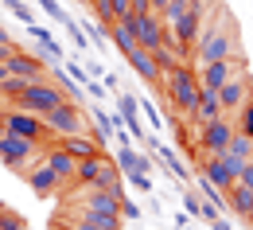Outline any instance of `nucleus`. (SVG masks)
I'll list each match as a JSON object with an SVG mask.
<instances>
[{
  "label": "nucleus",
  "mask_w": 253,
  "mask_h": 230,
  "mask_svg": "<svg viewBox=\"0 0 253 230\" xmlns=\"http://www.w3.org/2000/svg\"><path fill=\"white\" fill-rule=\"evenodd\" d=\"M43 148H47V144H39V140H32V137L4 133V137H0V164L24 176V172H28L39 156H43Z\"/></svg>",
  "instance_id": "obj_1"
},
{
  "label": "nucleus",
  "mask_w": 253,
  "mask_h": 230,
  "mask_svg": "<svg viewBox=\"0 0 253 230\" xmlns=\"http://www.w3.org/2000/svg\"><path fill=\"white\" fill-rule=\"evenodd\" d=\"M43 125L51 129V137H55V140L74 137V133H86V105L63 98L55 109H47V113H43Z\"/></svg>",
  "instance_id": "obj_2"
},
{
  "label": "nucleus",
  "mask_w": 253,
  "mask_h": 230,
  "mask_svg": "<svg viewBox=\"0 0 253 230\" xmlns=\"http://www.w3.org/2000/svg\"><path fill=\"white\" fill-rule=\"evenodd\" d=\"M63 101V90H59V82L55 78H39V82H28L24 86V94L16 98V105L20 109H28V113H47V109H55Z\"/></svg>",
  "instance_id": "obj_3"
},
{
  "label": "nucleus",
  "mask_w": 253,
  "mask_h": 230,
  "mask_svg": "<svg viewBox=\"0 0 253 230\" xmlns=\"http://www.w3.org/2000/svg\"><path fill=\"white\" fill-rule=\"evenodd\" d=\"M0 117H4V129H8V133L32 137V140H39V144H55V137H51V129L43 125V117H39V113H28V109L12 105V109H4Z\"/></svg>",
  "instance_id": "obj_4"
},
{
  "label": "nucleus",
  "mask_w": 253,
  "mask_h": 230,
  "mask_svg": "<svg viewBox=\"0 0 253 230\" xmlns=\"http://www.w3.org/2000/svg\"><path fill=\"white\" fill-rule=\"evenodd\" d=\"M121 24H128V32H132V39H136V47L156 51L160 43H164V20H160V12H132V16L121 20Z\"/></svg>",
  "instance_id": "obj_5"
},
{
  "label": "nucleus",
  "mask_w": 253,
  "mask_h": 230,
  "mask_svg": "<svg viewBox=\"0 0 253 230\" xmlns=\"http://www.w3.org/2000/svg\"><path fill=\"white\" fill-rule=\"evenodd\" d=\"M230 137H234V121H230V113H222L214 121H207V125H199V152L207 156H222L226 152V144H230Z\"/></svg>",
  "instance_id": "obj_6"
},
{
  "label": "nucleus",
  "mask_w": 253,
  "mask_h": 230,
  "mask_svg": "<svg viewBox=\"0 0 253 230\" xmlns=\"http://www.w3.org/2000/svg\"><path fill=\"white\" fill-rule=\"evenodd\" d=\"M24 176H28V187H32V191H35L39 199H51L55 191H59V187H63V180H59V172H55V168L47 164L43 156H39V160H35V164L28 168Z\"/></svg>",
  "instance_id": "obj_7"
},
{
  "label": "nucleus",
  "mask_w": 253,
  "mask_h": 230,
  "mask_svg": "<svg viewBox=\"0 0 253 230\" xmlns=\"http://www.w3.org/2000/svg\"><path fill=\"white\" fill-rule=\"evenodd\" d=\"M250 86H253V82H250V74H246V70L230 74V78H226V82L218 86V101H222V109H226V113H238V105L250 98Z\"/></svg>",
  "instance_id": "obj_8"
},
{
  "label": "nucleus",
  "mask_w": 253,
  "mask_h": 230,
  "mask_svg": "<svg viewBox=\"0 0 253 230\" xmlns=\"http://www.w3.org/2000/svg\"><path fill=\"white\" fill-rule=\"evenodd\" d=\"M8 70L16 74V78H28V82H39V78H47V63L39 59V55H28V51H12L8 55Z\"/></svg>",
  "instance_id": "obj_9"
},
{
  "label": "nucleus",
  "mask_w": 253,
  "mask_h": 230,
  "mask_svg": "<svg viewBox=\"0 0 253 230\" xmlns=\"http://www.w3.org/2000/svg\"><path fill=\"white\" fill-rule=\"evenodd\" d=\"M242 66H234V59H214V63H203L195 74H199V86L203 90H218L230 74H238Z\"/></svg>",
  "instance_id": "obj_10"
},
{
  "label": "nucleus",
  "mask_w": 253,
  "mask_h": 230,
  "mask_svg": "<svg viewBox=\"0 0 253 230\" xmlns=\"http://www.w3.org/2000/svg\"><path fill=\"white\" fill-rule=\"evenodd\" d=\"M109 160H113V156H105V152H94V156L78 160V164H74V180H70V184H74V187H94V180L101 176V168L109 164Z\"/></svg>",
  "instance_id": "obj_11"
},
{
  "label": "nucleus",
  "mask_w": 253,
  "mask_h": 230,
  "mask_svg": "<svg viewBox=\"0 0 253 230\" xmlns=\"http://www.w3.org/2000/svg\"><path fill=\"white\" fill-rule=\"evenodd\" d=\"M222 113H226V109H222V101H218V90H203V86H199V101H195V113H191L187 121L207 125V121H214Z\"/></svg>",
  "instance_id": "obj_12"
},
{
  "label": "nucleus",
  "mask_w": 253,
  "mask_h": 230,
  "mask_svg": "<svg viewBox=\"0 0 253 230\" xmlns=\"http://www.w3.org/2000/svg\"><path fill=\"white\" fill-rule=\"evenodd\" d=\"M125 63L132 66V70H136V74H140V78H144L148 86H156V82H160V66H156V55H152L148 47H136V51H128V55H125Z\"/></svg>",
  "instance_id": "obj_13"
},
{
  "label": "nucleus",
  "mask_w": 253,
  "mask_h": 230,
  "mask_svg": "<svg viewBox=\"0 0 253 230\" xmlns=\"http://www.w3.org/2000/svg\"><path fill=\"white\" fill-rule=\"evenodd\" d=\"M203 176L218 187V191H230L234 187V172H230V164H226V156H203Z\"/></svg>",
  "instance_id": "obj_14"
},
{
  "label": "nucleus",
  "mask_w": 253,
  "mask_h": 230,
  "mask_svg": "<svg viewBox=\"0 0 253 230\" xmlns=\"http://www.w3.org/2000/svg\"><path fill=\"white\" fill-rule=\"evenodd\" d=\"M43 160H47V164L59 172V180H63V184H70V180H74V164H78V160H74V156L66 152L59 140H55L51 148H43Z\"/></svg>",
  "instance_id": "obj_15"
},
{
  "label": "nucleus",
  "mask_w": 253,
  "mask_h": 230,
  "mask_svg": "<svg viewBox=\"0 0 253 230\" xmlns=\"http://www.w3.org/2000/svg\"><path fill=\"white\" fill-rule=\"evenodd\" d=\"M226 211H234L238 219H250V211H253V187L234 184V187L226 191Z\"/></svg>",
  "instance_id": "obj_16"
},
{
  "label": "nucleus",
  "mask_w": 253,
  "mask_h": 230,
  "mask_svg": "<svg viewBox=\"0 0 253 230\" xmlns=\"http://www.w3.org/2000/svg\"><path fill=\"white\" fill-rule=\"evenodd\" d=\"M59 144H63V148L70 152V156H74V160H86V156L101 152V144H97V140L90 137V133H74V137H63Z\"/></svg>",
  "instance_id": "obj_17"
},
{
  "label": "nucleus",
  "mask_w": 253,
  "mask_h": 230,
  "mask_svg": "<svg viewBox=\"0 0 253 230\" xmlns=\"http://www.w3.org/2000/svg\"><path fill=\"white\" fill-rule=\"evenodd\" d=\"M113 160H117V168H121V172H148V176H152V160H148V156H144V152H132V144H125V148H117V156H113Z\"/></svg>",
  "instance_id": "obj_18"
},
{
  "label": "nucleus",
  "mask_w": 253,
  "mask_h": 230,
  "mask_svg": "<svg viewBox=\"0 0 253 230\" xmlns=\"http://www.w3.org/2000/svg\"><path fill=\"white\" fill-rule=\"evenodd\" d=\"M90 121H94V140L105 148V140L113 137V113L105 105H90Z\"/></svg>",
  "instance_id": "obj_19"
},
{
  "label": "nucleus",
  "mask_w": 253,
  "mask_h": 230,
  "mask_svg": "<svg viewBox=\"0 0 253 230\" xmlns=\"http://www.w3.org/2000/svg\"><path fill=\"white\" fill-rule=\"evenodd\" d=\"M144 140H148V148H152V152H160V160H164V164L171 168V172H175L179 180H187V164H183V160H179V156H175V152H171L168 144H160L156 137H144Z\"/></svg>",
  "instance_id": "obj_20"
},
{
  "label": "nucleus",
  "mask_w": 253,
  "mask_h": 230,
  "mask_svg": "<svg viewBox=\"0 0 253 230\" xmlns=\"http://www.w3.org/2000/svg\"><path fill=\"white\" fill-rule=\"evenodd\" d=\"M105 35L113 39V47H117L121 55L136 51V39H132V32H128V24H121V20H117V24H109V28H105Z\"/></svg>",
  "instance_id": "obj_21"
},
{
  "label": "nucleus",
  "mask_w": 253,
  "mask_h": 230,
  "mask_svg": "<svg viewBox=\"0 0 253 230\" xmlns=\"http://www.w3.org/2000/svg\"><path fill=\"white\" fill-rule=\"evenodd\" d=\"M226 156H238V160H253V137H246V133H238V129H234L230 144H226Z\"/></svg>",
  "instance_id": "obj_22"
},
{
  "label": "nucleus",
  "mask_w": 253,
  "mask_h": 230,
  "mask_svg": "<svg viewBox=\"0 0 253 230\" xmlns=\"http://www.w3.org/2000/svg\"><path fill=\"white\" fill-rule=\"evenodd\" d=\"M234 129L246 133V137H253V86H250V98L238 105V113H234Z\"/></svg>",
  "instance_id": "obj_23"
},
{
  "label": "nucleus",
  "mask_w": 253,
  "mask_h": 230,
  "mask_svg": "<svg viewBox=\"0 0 253 230\" xmlns=\"http://www.w3.org/2000/svg\"><path fill=\"white\" fill-rule=\"evenodd\" d=\"M63 219H66V227H70V230H101L94 219H86V215H82V207H70Z\"/></svg>",
  "instance_id": "obj_24"
},
{
  "label": "nucleus",
  "mask_w": 253,
  "mask_h": 230,
  "mask_svg": "<svg viewBox=\"0 0 253 230\" xmlns=\"http://www.w3.org/2000/svg\"><path fill=\"white\" fill-rule=\"evenodd\" d=\"M0 4H4V8H8L16 20H20V24H35V12L24 4V0H0Z\"/></svg>",
  "instance_id": "obj_25"
},
{
  "label": "nucleus",
  "mask_w": 253,
  "mask_h": 230,
  "mask_svg": "<svg viewBox=\"0 0 253 230\" xmlns=\"http://www.w3.org/2000/svg\"><path fill=\"white\" fill-rule=\"evenodd\" d=\"M86 4H94V16L101 28H109V24H117V16H113V4L109 0H86Z\"/></svg>",
  "instance_id": "obj_26"
},
{
  "label": "nucleus",
  "mask_w": 253,
  "mask_h": 230,
  "mask_svg": "<svg viewBox=\"0 0 253 230\" xmlns=\"http://www.w3.org/2000/svg\"><path fill=\"white\" fill-rule=\"evenodd\" d=\"M78 28L86 32V39H90V47H105V39H109V35H105V28H101V24H90V20H82Z\"/></svg>",
  "instance_id": "obj_27"
},
{
  "label": "nucleus",
  "mask_w": 253,
  "mask_h": 230,
  "mask_svg": "<svg viewBox=\"0 0 253 230\" xmlns=\"http://www.w3.org/2000/svg\"><path fill=\"white\" fill-rule=\"evenodd\" d=\"M125 180L140 191V195H152V176H148V172H128Z\"/></svg>",
  "instance_id": "obj_28"
},
{
  "label": "nucleus",
  "mask_w": 253,
  "mask_h": 230,
  "mask_svg": "<svg viewBox=\"0 0 253 230\" xmlns=\"http://www.w3.org/2000/svg\"><path fill=\"white\" fill-rule=\"evenodd\" d=\"M39 8H43V12H47L55 24H66V20H70V16H66V8L59 4V0H39Z\"/></svg>",
  "instance_id": "obj_29"
},
{
  "label": "nucleus",
  "mask_w": 253,
  "mask_h": 230,
  "mask_svg": "<svg viewBox=\"0 0 253 230\" xmlns=\"http://www.w3.org/2000/svg\"><path fill=\"white\" fill-rule=\"evenodd\" d=\"M0 230H28V223H24L16 211H4V215H0Z\"/></svg>",
  "instance_id": "obj_30"
},
{
  "label": "nucleus",
  "mask_w": 253,
  "mask_h": 230,
  "mask_svg": "<svg viewBox=\"0 0 253 230\" xmlns=\"http://www.w3.org/2000/svg\"><path fill=\"white\" fill-rule=\"evenodd\" d=\"M140 215H144V211H140L132 199H121V219H125V223H140Z\"/></svg>",
  "instance_id": "obj_31"
},
{
  "label": "nucleus",
  "mask_w": 253,
  "mask_h": 230,
  "mask_svg": "<svg viewBox=\"0 0 253 230\" xmlns=\"http://www.w3.org/2000/svg\"><path fill=\"white\" fill-rule=\"evenodd\" d=\"M136 105H140V113L152 121V129H160V125H164V117L156 113V105H152V101H136Z\"/></svg>",
  "instance_id": "obj_32"
},
{
  "label": "nucleus",
  "mask_w": 253,
  "mask_h": 230,
  "mask_svg": "<svg viewBox=\"0 0 253 230\" xmlns=\"http://www.w3.org/2000/svg\"><path fill=\"white\" fill-rule=\"evenodd\" d=\"M109 4H113V16H117V20H128V16H132V0H109Z\"/></svg>",
  "instance_id": "obj_33"
},
{
  "label": "nucleus",
  "mask_w": 253,
  "mask_h": 230,
  "mask_svg": "<svg viewBox=\"0 0 253 230\" xmlns=\"http://www.w3.org/2000/svg\"><path fill=\"white\" fill-rule=\"evenodd\" d=\"M183 207H187L191 215H199V211H203V195H195V191H183Z\"/></svg>",
  "instance_id": "obj_34"
},
{
  "label": "nucleus",
  "mask_w": 253,
  "mask_h": 230,
  "mask_svg": "<svg viewBox=\"0 0 253 230\" xmlns=\"http://www.w3.org/2000/svg\"><path fill=\"white\" fill-rule=\"evenodd\" d=\"M238 184L253 187V160H246V164H242V172H238Z\"/></svg>",
  "instance_id": "obj_35"
},
{
  "label": "nucleus",
  "mask_w": 253,
  "mask_h": 230,
  "mask_svg": "<svg viewBox=\"0 0 253 230\" xmlns=\"http://www.w3.org/2000/svg\"><path fill=\"white\" fill-rule=\"evenodd\" d=\"M82 90H90V98H94V101H101V98H105V86H97V78H90V82H86Z\"/></svg>",
  "instance_id": "obj_36"
},
{
  "label": "nucleus",
  "mask_w": 253,
  "mask_h": 230,
  "mask_svg": "<svg viewBox=\"0 0 253 230\" xmlns=\"http://www.w3.org/2000/svg\"><path fill=\"white\" fill-rule=\"evenodd\" d=\"M101 82H105L113 94H121V78H117V74H109V70H105V74H101Z\"/></svg>",
  "instance_id": "obj_37"
},
{
  "label": "nucleus",
  "mask_w": 253,
  "mask_h": 230,
  "mask_svg": "<svg viewBox=\"0 0 253 230\" xmlns=\"http://www.w3.org/2000/svg\"><path fill=\"white\" fill-rule=\"evenodd\" d=\"M86 74H90V78H101V74H105V66H101V63H94V59H90V70H86Z\"/></svg>",
  "instance_id": "obj_38"
},
{
  "label": "nucleus",
  "mask_w": 253,
  "mask_h": 230,
  "mask_svg": "<svg viewBox=\"0 0 253 230\" xmlns=\"http://www.w3.org/2000/svg\"><path fill=\"white\" fill-rule=\"evenodd\" d=\"M211 227H214V230H230V219H222V215H214V219H211Z\"/></svg>",
  "instance_id": "obj_39"
},
{
  "label": "nucleus",
  "mask_w": 253,
  "mask_h": 230,
  "mask_svg": "<svg viewBox=\"0 0 253 230\" xmlns=\"http://www.w3.org/2000/svg\"><path fill=\"white\" fill-rule=\"evenodd\" d=\"M132 12H152V4L148 0H132Z\"/></svg>",
  "instance_id": "obj_40"
},
{
  "label": "nucleus",
  "mask_w": 253,
  "mask_h": 230,
  "mask_svg": "<svg viewBox=\"0 0 253 230\" xmlns=\"http://www.w3.org/2000/svg\"><path fill=\"white\" fill-rule=\"evenodd\" d=\"M148 4H152V12H164V8H168V0H148Z\"/></svg>",
  "instance_id": "obj_41"
},
{
  "label": "nucleus",
  "mask_w": 253,
  "mask_h": 230,
  "mask_svg": "<svg viewBox=\"0 0 253 230\" xmlns=\"http://www.w3.org/2000/svg\"><path fill=\"white\" fill-rule=\"evenodd\" d=\"M0 43H12V35H8V28L0 24Z\"/></svg>",
  "instance_id": "obj_42"
},
{
  "label": "nucleus",
  "mask_w": 253,
  "mask_h": 230,
  "mask_svg": "<svg viewBox=\"0 0 253 230\" xmlns=\"http://www.w3.org/2000/svg\"><path fill=\"white\" fill-rule=\"evenodd\" d=\"M8 74H12V70H8V63H0V82H4Z\"/></svg>",
  "instance_id": "obj_43"
},
{
  "label": "nucleus",
  "mask_w": 253,
  "mask_h": 230,
  "mask_svg": "<svg viewBox=\"0 0 253 230\" xmlns=\"http://www.w3.org/2000/svg\"><path fill=\"white\" fill-rule=\"evenodd\" d=\"M4 133H8V129H4V117H0V137H4Z\"/></svg>",
  "instance_id": "obj_44"
},
{
  "label": "nucleus",
  "mask_w": 253,
  "mask_h": 230,
  "mask_svg": "<svg viewBox=\"0 0 253 230\" xmlns=\"http://www.w3.org/2000/svg\"><path fill=\"white\" fill-rule=\"evenodd\" d=\"M55 230H70V227H59V223H55Z\"/></svg>",
  "instance_id": "obj_45"
},
{
  "label": "nucleus",
  "mask_w": 253,
  "mask_h": 230,
  "mask_svg": "<svg viewBox=\"0 0 253 230\" xmlns=\"http://www.w3.org/2000/svg\"><path fill=\"white\" fill-rule=\"evenodd\" d=\"M250 223H253V211H250Z\"/></svg>",
  "instance_id": "obj_46"
},
{
  "label": "nucleus",
  "mask_w": 253,
  "mask_h": 230,
  "mask_svg": "<svg viewBox=\"0 0 253 230\" xmlns=\"http://www.w3.org/2000/svg\"><path fill=\"white\" fill-rule=\"evenodd\" d=\"M78 4H86V0H78Z\"/></svg>",
  "instance_id": "obj_47"
}]
</instances>
